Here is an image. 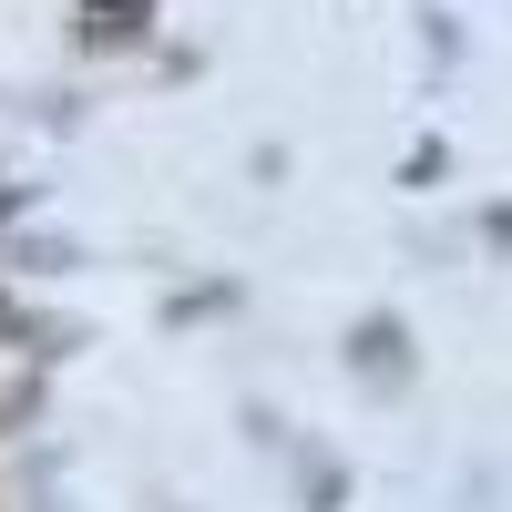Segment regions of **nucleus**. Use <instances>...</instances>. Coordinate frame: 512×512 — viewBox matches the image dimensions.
<instances>
[{
  "label": "nucleus",
  "mask_w": 512,
  "mask_h": 512,
  "mask_svg": "<svg viewBox=\"0 0 512 512\" xmlns=\"http://www.w3.org/2000/svg\"><path fill=\"white\" fill-rule=\"evenodd\" d=\"M349 369H359V379H379V390H400V379L420 369V359H410V328H400L390 308L359 318V328H349Z\"/></svg>",
  "instance_id": "1"
},
{
  "label": "nucleus",
  "mask_w": 512,
  "mask_h": 512,
  "mask_svg": "<svg viewBox=\"0 0 512 512\" xmlns=\"http://www.w3.org/2000/svg\"><path fill=\"white\" fill-rule=\"evenodd\" d=\"M502 236H512V216H502Z\"/></svg>",
  "instance_id": "4"
},
{
  "label": "nucleus",
  "mask_w": 512,
  "mask_h": 512,
  "mask_svg": "<svg viewBox=\"0 0 512 512\" xmlns=\"http://www.w3.org/2000/svg\"><path fill=\"white\" fill-rule=\"evenodd\" d=\"M0 338H31V359H72V328H52V318H31L21 297H0Z\"/></svg>",
  "instance_id": "2"
},
{
  "label": "nucleus",
  "mask_w": 512,
  "mask_h": 512,
  "mask_svg": "<svg viewBox=\"0 0 512 512\" xmlns=\"http://www.w3.org/2000/svg\"><path fill=\"white\" fill-rule=\"evenodd\" d=\"M338 502H349V472H338V461H328V472H308V512H338Z\"/></svg>",
  "instance_id": "3"
}]
</instances>
